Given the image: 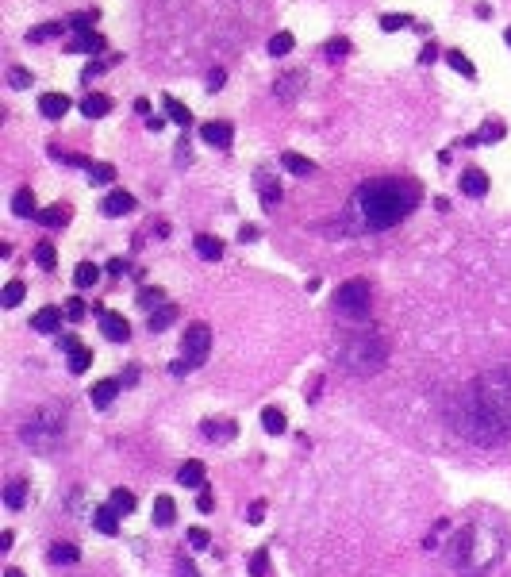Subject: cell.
Listing matches in <instances>:
<instances>
[{
  "mask_svg": "<svg viewBox=\"0 0 511 577\" xmlns=\"http://www.w3.org/2000/svg\"><path fill=\"white\" fill-rule=\"evenodd\" d=\"M419 204V185L412 177H377L357 189V212L361 224L373 231H388L400 220L412 215V208Z\"/></svg>",
  "mask_w": 511,
  "mask_h": 577,
  "instance_id": "6da1fadb",
  "label": "cell"
},
{
  "mask_svg": "<svg viewBox=\"0 0 511 577\" xmlns=\"http://www.w3.org/2000/svg\"><path fill=\"white\" fill-rule=\"evenodd\" d=\"M508 547V531L496 519H473L465 528H457V535L450 539V566L465 569V574H484L503 558Z\"/></svg>",
  "mask_w": 511,
  "mask_h": 577,
  "instance_id": "7a4b0ae2",
  "label": "cell"
},
{
  "mask_svg": "<svg viewBox=\"0 0 511 577\" xmlns=\"http://www.w3.org/2000/svg\"><path fill=\"white\" fill-rule=\"evenodd\" d=\"M338 362H342L346 373H354V377H373V373H381L385 362H388V339L377 335V331L350 335V339L338 346Z\"/></svg>",
  "mask_w": 511,
  "mask_h": 577,
  "instance_id": "3957f363",
  "label": "cell"
},
{
  "mask_svg": "<svg viewBox=\"0 0 511 577\" xmlns=\"http://www.w3.org/2000/svg\"><path fill=\"white\" fill-rule=\"evenodd\" d=\"M20 439L27 443L31 450L50 454V450L66 439V408H58V404H43V408L27 412L23 423H20Z\"/></svg>",
  "mask_w": 511,
  "mask_h": 577,
  "instance_id": "277c9868",
  "label": "cell"
},
{
  "mask_svg": "<svg viewBox=\"0 0 511 577\" xmlns=\"http://www.w3.org/2000/svg\"><path fill=\"white\" fill-rule=\"evenodd\" d=\"M335 308H338V316H346V320H366L369 308H373V289H369V281H361V277L342 281L338 293H335Z\"/></svg>",
  "mask_w": 511,
  "mask_h": 577,
  "instance_id": "5b68a950",
  "label": "cell"
},
{
  "mask_svg": "<svg viewBox=\"0 0 511 577\" xmlns=\"http://www.w3.org/2000/svg\"><path fill=\"white\" fill-rule=\"evenodd\" d=\"M208 351H212V327L208 323H189L181 339V358L196 370V366L208 362Z\"/></svg>",
  "mask_w": 511,
  "mask_h": 577,
  "instance_id": "8992f818",
  "label": "cell"
},
{
  "mask_svg": "<svg viewBox=\"0 0 511 577\" xmlns=\"http://www.w3.org/2000/svg\"><path fill=\"white\" fill-rule=\"evenodd\" d=\"M200 139L208 143V147H231L235 128L227 123V119H208V123L200 128Z\"/></svg>",
  "mask_w": 511,
  "mask_h": 577,
  "instance_id": "52a82bcc",
  "label": "cell"
},
{
  "mask_svg": "<svg viewBox=\"0 0 511 577\" xmlns=\"http://www.w3.org/2000/svg\"><path fill=\"white\" fill-rule=\"evenodd\" d=\"M100 331H104V339H112V342H127L131 339V323H127L119 312H100Z\"/></svg>",
  "mask_w": 511,
  "mask_h": 577,
  "instance_id": "ba28073f",
  "label": "cell"
},
{
  "mask_svg": "<svg viewBox=\"0 0 511 577\" xmlns=\"http://www.w3.org/2000/svg\"><path fill=\"white\" fill-rule=\"evenodd\" d=\"M100 212H104V215H112V220H119V215L135 212V196H131V193H123V189H116V193H108L104 200H100Z\"/></svg>",
  "mask_w": 511,
  "mask_h": 577,
  "instance_id": "9c48e42d",
  "label": "cell"
},
{
  "mask_svg": "<svg viewBox=\"0 0 511 577\" xmlns=\"http://www.w3.org/2000/svg\"><path fill=\"white\" fill-rule=\"evenodd\" d=\"M503 135H508V128H503L500 119H484L477 135H465V139H462V147H481V143H500Z\"/></svg>",
  "mask_w": 511,
  "mask_h": 577,
  "instance_id": "30bf717a",
  "label": "cell"
},
{
  "mask_svg": "<svg viewBox=\"0 0 511 577\" xmlns=\"http://www.w3.org/2000/svg\"><path fill=\"white\" fill-rule=\"evenodd\" d=\"M308 81V73L304 69H289V73H281L277 81H273V93H277L281 100H296V93H300V85Z\"/></svg>",
  "mask_w": 511,
  "mask_h": 577,
  "instance_id": "8fae6325",
  "label": "cell"
},
{
  "mask_svg": "<svg viewBox=\"0 0 511 577\" xmlns=\"http://www.w3.org/2000/svg\"><path fill=\"white\" fill-rule=\"evenodd\" d=\"M39 112L47 119H62L69 112V97H66V93H43V97H39Z\"/></svg>",
  "mask_w": 511,
  "mask_h": 577,
  "instance_id": "7c38bea8",
  "label": "cell"
},
{
  "mask_svg": "<svg viewBox=\"0 0 511 577\" xmlns=\"http://www.w3.org/2000/svg\"><path fill=\"white\" fill-rule=\"evenodd\" d=\"M31 327H35V331H43V335L58 331V327H62V308H54V304L39 308V312L31 316Z\"/></svg>",
  "mask_w": 511,
  "mask_h": 577,
  "instance_id": "4fadbf2b",
  "label": "cell"
},
{
  "mask_svg": "<svg viewBox=\"0 0 511 577\" xmlns=\"http://www.w3.org/2000/svg\"><path fill=\"white\" fill-rule=\"evenodd\" d=\"M116 392H119V381L116 377H104V381H97L88 389V401H93V408H108V404L116 401Z\"/></svg>",
  "mask_w": 511,
  "mask_h": 577,
  "instance_id": "5bb4252c",
  "label": "cell"
},
{
  "mask_svg": "<svg viewBox=\"0 0 511 577\" xmlns=\"http://www.w3.org/2000/svg\"><path fill=\"white\" fill-rule=\"evenodd\" d=\"M200 431H204V439H212V443H231L239 435V427L231 420H204Z\"/></svg>",
  "mask_w": 511,
  "mask_h": 577,
  "instance_id": "9a60e30c",
  "label": "cell"
},
{
  "mask_svg": "<svg viewBox=\"0 0 511 577\" xmlns=\"http://www.w3.org/2000/svg\"><path fill=\"white\" fill-rule=\"evenodd\" d=\"M177 481H181L185 489H208V473H204L200 462H185L181 470H177Z\"/></svg>",
  "mask_w": 511,
  "mask_h": 577,
  "instance_id": "2e32d148",
  "label": "cell"
},
{
  "mask_svg": "<svg viewBox=\"0 0 511 577\" xmlns=\"http://www.w3.org/2000/svg\"><path fill=\"white\" fill-rule=\"evenodd\" d=\"M457 181H462V193L465 196H484V193H488V177H484V169H465Z\"/></svg>",
  "mask_w": 511,
  "mask_h": 577,
  "instance_id": "e0dca14e",
  "label": "cell"
},
{
  "mask_svg": "<svg viewBox=\"0 0 511 577\" xmlns=\"http://www.w3.org/2000/svg\"><path fill=\"white\" fill-rule=\"evenodd\" d=\"M93 528H97L100 535H116V531H119V512L112 508V504L97 508V512H93Z\"/></svg>",
  "mask_w": 511,
  "mask_h": 577,
  "instance_id": "ac0fdd59",
  "label": "cell"
},
{
  "mask_svg": "<svg viewBox=\"0 0 511 577\" xmlns=\"http://www.w3.org/2000/svg\"><path fill=\"white\" fill-rule=\"evenodd\" d=\"M12 212L20 215V220H27V215H39V204H35V193H31L27 185L16 189V196H12Z\"/></svg>",
  "mask_w": 511,
  "mask_h": 577,
  "instance_id": "d6986e66",
  "label": "cell"
},
{
  "mask_svg": "<svg viewBox=\"0 0 511 577\" xmlns=\"http://www.w3.org/2000/svg\"><path fill=\"white\" fill-rule=\"evenodd\" d=\"M81 112H85L88 119H100L112 112V97H104V93H88L85 100H81Z\"/></svg>",
  "mask_w": 511,
  "mask_h": 577,
  "instance_id": "ffe728a7",
  "label": "cell"
},
{
  "mask_svg": "<svg viewBox=\"0 0 511 577\" xmlns=\"http://www.w3.org/2000/svg\"><path fill=\"white\" fill-rule=\"evenodd\" d=\"M281 166L289 169V174H296V177L316 174V162H311V158H304V154H292V150H285V154H281Z\"/></svg>",
  "mask_w": 511,
  "mask_h": 577,
  "instance_id": "44dd1931",
  "label": "cell"
},
{
  "mask_svg": "<svg viewBox=\"0 0 511 577\" xmlns=\"http://www.w3.org/2000/svg\"><path fill=\"white\" fill-rule=\"evenodd\" d=\"M4 504H8L12 512H20L23 504H27V481H8V485H4Z\"/></svg>",
  "mask_w": 511,
  "mask_h": 577,
  "instance_id": "7402d4cb",
  "label": "cell"
},
{
  "mask_svg": "<svg viewBox=\"0 0 511 577\" xmlns=\"http://www.w3.org/2000/svg\"><path fill=\"white\" fill-rule=\"evenodd\" d=\"M162 108H165V116L174 119V123H181V128H189V123H193V112H189V108H185L177 97H169V93L162 97Z\"/></svg>",
  "mask_w": 511,
  "mask_h": 577,
  "instance_id": "603a6c76",
  "label": "cell"
},
{
  "mask_svg": "<svg viewBox=\"0 0 511 577\" xmlns=\"http://www.w3.org/2000/svg\"><path fill=\"white\" fill-rule=\"evenodd\" d=\"M69 215H73V212H69V204H50V208H43V212H39V224L43 227H66Z\"/></svg>",
  "mask_w": 511,
  "mask_h": 577,
  "instance_id": "cb8c5ba5",
  "label": "cell"
},
{
  "mask_svg": "<svg viewBox=\"0 0 511 577\" xmlns=\"http://www.w3.org/2000/svg\"><path fill=\"white\" fill-rule=\"evenodd\" d=\"M174 516H177V504H174V497H154V523L158 528H169L174 523Z\"/></svg>",
  "mask_w": 511,
  "mask_h": 577,
  "instance_id": "d4e9b609",
  "label": "cell"
},
{
  "mask_svg": "<svg viewBox=\"0 0 511 577\" xmlns=\"http://www.w3.org/2000/svg\"><path fill=\"white\" fill-rule=\"evenodd\" d=\"M50 562L54 566H73V562H81V550L73 543H54L50 547Z\"/></svg>",
  "mask_w": 511,
  "mask_h": 577,
  "instance_id": "484cf974",
  "label": "cell"
},
{
  "mask_svg": "<svg viewBox=\"0 0 511 577\" xmlns=\"http://www.w3.org/2000/svg\"><path fill=\"white\" fill-rule=\"evenodd\" d=\"M104 50V39H100L97 31H88V35H78V39L69 43V54H97Z\"/></svg>",
  "mask_w": 511,
  "mask_h": 577,
  "instance_id": "4316f807",
  "label": "cell"
},
{
  "mask_svg": "<svg viewBox=\"0 0 511 577\" xmlns=\"http://www.w3.org/2000/svg\"><path fill=\"white\" fill-rule=\"evenodd\" d=\"M258 189H261V204H265V212H277V204H281V185H273L265 174H258Z\"/></svg>",
  "mask_w": 511,
  "mask_h": 577,
  "instance_id": "83f0119b",
  "label": "cell"
},
{
  "mask_svg": "<svg viewBox=\"0 0 511 577\" xmlns=\"http://www.w3.org/2000/svg\"><path fill=\"white\" fill-rule=\"evenodd\" d=\"M196 255L204 258V262H219L223 258V243L212 235H196Z\"/></svg>",
  "mask_w": 511,
  "mask_h": 577,
  "instance_id": "f1b7e54d",
  "label": "cell"
},
{
  "mask_svg": "<svg viewBox=\"0 0 511 577\" xmlns=\"http://www.w3.org/2000/svg\"><path fill=\"white\" fill-rule=\"evenodd\" d=\"M261 427L270 431V435H281V431L289 427V420H285V412H281V408H273V404H270V408H261Z\"/></svg>",
  "mask_w": 511,
  "mask_h": 577,
  "instance_id": "f546056e",
  "label": "cell"
},
{
  "mask_svg": "<svg viewBox=\"0 0 511 577\" xmlns=\"http://www.w3.org/2000/svg\"><path fill=\"white\" fill-rule=\"evenodd\" d=\"M116 181V166L112 162H93L88 166V185H112Z\"/></svg>",
  "mask_w": 511,
  "mask_h": 577,
  "instance_id": "4dcf8cb0",
  "label": "cell"
},
{
  "mask_svg": "<svg viewBox=\"0 0 511 577\" xmlns=\"http://www.w3.org/2000/svg\"><path fill=\"white\" fill-rule=\"evenodd\" d=\"M69 23H62V20H50V23H43V27H35V31H27V43H47V39H54V35H62Z\"/></svg>",
  "mask_w": 511,
  "mask_h": 577,
  "instance_id": "1f68e13d",
  "label": "cell"
},
{
  "mask_svg": "<svg viewBox=\"0 0 511 577\" xmlns=\"http://www.w3.org/2000/svg\"><path fill=\"white\" fill-rule=\"evenodd\" d=\"M97 281H100V266L81 262L78 270H73V285H78V289H88V285H97Z\"/></svg>",
  "mask_w": 511,
  "mask_h": 577,
  "instance_id": "d6a6232c",
  "label": "cell"
},
{
  "mask_svg": "<svg viewBox=\"0 0 511 577\" xmlns=\"http://www.w3.org/2000/svg\"><path fill=\"white\" fill-rule=\"evenodd\" d=\"M108 504H112L119 516H131V512H135V493H131V489H116Z\"/></svg>",
  "mask_w": 511,
  "mask_h": 577,
  "instance_id": "836d02e7",
  "label": "cell"
},
{
  "mask_svg": "<svg viewBox=\"0 0 511 577\" xmlns=\"http://www.w3.org/2000/svg\"><path fill=\"white\" fill-rule=\"evenodd\" d=\"M174 320H177V308L174 304H162L158 312H150V331H165Z\"/></svg>",
  "mask_w": 511,
  "mask_h": 577,
  "instance_id": "e575fe53",
  "label": "cell"
},
{
  "mask_svg": "<svg viewBox=\"0 0 511 577\" xmlns=\"http://www.w3.org/2000/svg\"><path fill=\"white\" fill-rule=\"evenodd\" d=\"M292 47H296V39H292L289 31H277V35L270 39V54H273V58H285Z\"/></svg>",
  "mask_w": 511,
  "mask_h": 577,
  "instance_id": "d590c367",
  "label": "cell"
},
{
  "mask_svg": "<svg viewBox=\"0 0 511 577\" xmlns=\"http://www.w3.org/2000/svg\"><path fill=\"white\" fill-rule=\"evenodd\" d=\"M446 62H450L457 73H465V78H477V66H473L469 58H465L462 50H446Z\"/></svg>",
  "mask_w": 511,
  "mask_h": 577,
  "instance_id": "8d00e7d4",
  "label": "cell"
},
{
  "mask_svg": "<svg viewBox=\"0 0 511 577\" xmlns=\"http://www.w3.org/2000/svg\"><path fill=\"white\" fill-rule=\"evenodd\" d=\"M50 158H58V162H66V166H93V162H88L85 154H69V150H62L58 143H50Z\"/></svg>",
  "mask_w": 511,
  "mask_h": 577,
  "instance_id": "74e56055",
  "label": "cell"
},
{
  "mask_svg": "<svg viewBox=\"0 0 511 577\" xmlns=\"http://www.w3.org/2000/svg\"><path fill=\"white\" fill-rule=\"evenodd\" d=\"M265 574H270V550L258 547L250 554V577H265Z\"/></svg>",
  "mask_w": 511,
  "mask_h": 577,
  "instance_id": "f35d334b",
  "label": "cell"
},
{
  "mask_svg": "<svg viewBox=\"0 0 511 577\" xmlns=\"http://www.w3.org/2000/svg\"><path fill=\"white\" fill-rule=\"evenodd\" d=\"M20 301H23V281H8L4 293H0V304H4V308H16Z\"/></svg>",
  "mask_w": 511,
  "mask_h": 577,
  "instance_id": "ab89813d",
  "label": "cell"
},
{
  "mask_svg": "<svg viewBox=\"0 0 511 577\" xmlns=\"http://www.w3.org/2000/svg\"><path fill=\"white\" fill-rule=\"evenodd\" d=\"M88 366H93V351H85V346L69 351V370H73V373H85Z\"/></svg>",
  "mask_w": 511,
  "mask_h": 577,
  "instance_id": "60d3db41",
  "label": "cell"
},
{
  "mask_svg": "<svg viewBox=\"0 0 511 577\" xmlns=\"http://www.w3.org/2000/svg\"><path fill=\"white\" fill-rule=\"evenodd\" d=\"M139 304H143L146 312H158V308L165 304V293L162 289H143V293H139Z\"/></svg>",
  "mask_w": 511,
  "mask_h": 577,
  "instance_id": "b9f144b4",
  "label": "cell"
},
{
  "mask_svg": "<svg viewBox=\"0 0 511 577\" xmlns=\"http://www.w3.org/2000/svg\"><path fill=\"white\" fill-rule=\"evenodd\" d=\"M35 262H39L43 270H54V266H58V255H54V246H50V243H39V246H35Z\"/></svg>",
  "mask_w": 511,
  "mask_h": 577,
  "instance_id": "7bdbcfd3",
  "label": "cell"
},
{
  "mask_svg": "<svg viewBox=\"0 0 511 577\" xmlns=\"http://www.w3.org/2000/svg\"><path fill=\"white\" fill-rule=\"evenodd\" d=\"M8 85H12V89H27V85H35V78H31V69L12 66V69H8Z\"/></svg>",
  "mask_w": 511,
  "mask_h": 577,
  "instance_id": "ee69618b",
  "label": "cell"
},
{
  "mask_svg": "<svg viewBox=\"0 0 511 577\" xmlns=\"http://www.w3.org/2000/svg\"><path fill=\"white\" fill-rule=\"evenodd\" d=\"M323 54H327L331 62H342L350 54V39H331L327 47H323Z\"/></svg>",
  "mask_w": 511,
  "mask_h": 577,
  "instance_id": "f6af8a7d",
  "label": "cell"
},
{
  "mask_svg": "<svg viewBox=\"0 0 511 577\" xmlns=\"http://www.w3.org/2000/svg\"><path fill=\"white\" fill-rule=\"evenodd\" d=\"M412 16H396V12H392V16H381V27H385V31H404V27H412Z\"/></svg>",
  "mask_w": 511,
  "mask_h": 577,
  "instance_id": "bcb514c9",
  "label": "cell"
},
{
  "mask_svg": "<svg viewBox=\"0 0 511 577\" xmlns=\"http://www.w3.org/2000/svg\"><path fill=\"white\" fill-rule=\"evenodd\" d=\"M93 20H97V16H85V12H81V16H69V27L78 31V35H88V31H93Z\"/></svg>",
  "mask_w": 511,
  "mask_h": 577,
  "instance_id": "7dc6e473",
  "label": "cell"
},
{
  "mask_svg": "<svg viewBox=\"0 0 511 577\" xmlns=\"http://www.w3.org/2000/svg\"><path fill=\"white\" fill-rule=\"evenodd\" d=\"M108 66H112V58H104V62H88V66L81 69V81H93V78H97V73H104Z\"/></svg>",
  "mask_w": 511,
  "mask_h": 577,
  "instance_id": "c3c4849f",
  "label": "cell"
},
{
  "mask_svg": "<svg viewBox=\"0 0 511 577\" xmlns=\"http://www.w3.org/2000/svg\"><path fill=\"white\" fill-rule=\"evenodd\" d=\"M189 543H193L196 550H204V547H208V543H212V535H208V531H204V528H189Z\"/></svg>",
  "mask_w": 511,
  "mask_h": 577,
  "instance_id": "681fc988",
  "label": "cell"
},
{
  "mask_svg": "<svg viewBox=\"0 0 511 577\" xmlns=\"http://www.w3.org/2000/svg\"><path fill=\"white\" fill-rule=\"evenodd\" d=\"M223 81H227V69H212V73H208V93H219Z\"/></svg>",
  "mask_w": 511,
  "mask_h": 577,
  "instance_id": "f907efd6",
  "label": "cell"
},
{
  "mask_svg": "<svg viewBox=\"0 0 511 577\" xmlns=\"http://www.w3.org/2000/svg\"><path fill=\"white\" fill-rule=\"evenodd\" d=\"M246 519H250V523H261V519H265V500H254L250 508H246Z\"/></svg>",
  "mask_w": 511,
  "mask_h": 577,
  "instance_id": "816d5d0a",
  "label": "cell"
},
{
  "mask_svg": "<svg viewBox=\"0 0 511 577\" xmlns=\"http://www.w3.org/2000/svg\"><path fill=\"white\" fill-rule=\"evenodd\" d=\"M196 508H200V512H212V508H215V497H212L208 489H200V497H196Z\"/></svg>",
  "mask_w": 511,
  "mask_h": 577,
  "instance_id": "f5cc1de1",
  "label": "cell"
},
{
  "mask_svg": "<svg viewBox=\"0 0 511 577\" xmlns=\"http://www.w3.org/2000/svg\"><path fill=\"white\" fill-rule=\"evenodd\" d=\"M108 274H116V277H123V274H131V266L123 262V258H112L108 262Z\"/></svg>",
  "mask_w": 511,
  "mask_h": 577,
  "instance_id": "db71d44e",
  "label": "cell"
},
{
  "mask_svg": "<svg viewBox=\"0 0 511 577\" xmlns=\"http://www.w3.org/2000/svg\"><path fill=\"white\" fill-rule=\"evenodd\" d=\"M254 239H258V227H254V224H242V227H239V243H254Z\"/></svg>",
  "mask_w": 511,
  "mask_h": 577,
  "instance_id": "11a10c76",
  "label": "cell"
},
{
  "mask_svg": "<svg viewBox=\"0 0 511 577\" xmlns=\"http://www.w3.org/2000/svg\"><path fill=\"white\" fill-rule=\"evenodd\" d=\"M81 316H85V304H81V301H69V304H66V320H81Z\"/></svg>",
  "mask_w": 511,
  "mask_h": 577,
  "instance_id": "9f6ffc18",
  "label": "cell"
},
{
  "mask_svg": "<svg viewBox=\"0 0 511 577\" xmlns=\"http://www.w3.org/2000/svg\"><path fill=\"white\" fill-rule=\"evenodd\" d=\"M177 577H196V566L185 562V558H177Z\"/></svg>",
  "mask_w": 511,
  "mask_h": 577,
  "instance_id": "6f0895ef",
  "label": "cell"
},
{
  "mask_svg": "<svg viewBox=\"0 0 511 577\" xmlns=\"http://www.w3.org/2000/svg\"><path fill=\"white\" fill-rule=\"evenodd\" d=\"M81 342H78V335H62V351H78Z\"/></svg>",
  "mask_w": 511,
  "mask_h": 577,
  "instance_id": "680465c9",
  "label": "cell"
},
{
  "mask_svg": "<svg viewBox=\"0 0 511 577\" xmlns=\"http://www.w3.org/2000/svg\"><path fill=\"white\" fill-rule=\"evenodd\" d=\"M12 543H16V535H12V531H0V550H12Z\"/></svg>",
  "mask_w": 511,
  "mask_h": 577,
  "instance_id": "91938a15",
  "label": "cell"
},
{
  "mask_svg": "<svg viewBox=\"0 0 511 577\" xmlns=\"http://www.w3.org/2000/svg\"><path fill=\"white\" fill-rule=\"evenodd\" d=\"M434 58H438V50H434V47H423V54H419V62H434Z\"/></svg>",
  "mask_w": 511,
  "mask_h": 577,
  "instance_id": "94428289",
  "label": "cell"
},
{
  "mask_svg": "<svg viewBox=\"0 0 511 577\" xmlns=\"http://www.w3.org/2000/svg\"><path fill=\"white\" fill-rule=\"evenodd\" d=\"M189 370H193V366L185 362V358H181V362H174V366H169V373H189Z\"/></svg>",
  "mask_w": 511,
  "mask_h": 577,
  "instance_id": "6125c7cd",
  "label": "cell"
},
{
  "mask_svg": "<svg viewBox=\"0 0 511 577\" xmlns=\"http://www.w3.org/2000/svg\"><path fill=\"white\" fill-rule=\"evenodd\" d=\"M162 123H165L162 116H150V119H146V128H150V131H162Z\"/></svg>",
  "mask_w": 511,
  "mask_h": 577,
  "instance_id": "be15d7a7",
  "label": "cell"
},
{
  "mask_svg": "<svg viewBox=\"0 0 511 577\" xmlns=\"http://www.w3.org/2000/svg\"><path fill=\"white\" fill-rule=\"evenodd\" d=\"M4 577H23L20 569H4Z\"/></svg>",
  "mask_w": 511,
  "mask_h": 577,
  "instance_id": "e7e4bbea",
  "label": "cell"
},
{
  "mask_svg": "<svg viewBox=\"0 0 511 577\" xmlns=\"http://www.w3.org/2000/svg\"><path fill=\"white\" fill-rule=\"evenodd\" d=\"M503 43H508V47H511V27H508V31H503Z\"/></svg>",
  "mask_w": 511,
  "mask_h": 577,
  "instance_id": "03108f58",
  "label": "cell"
}]
</instances>
